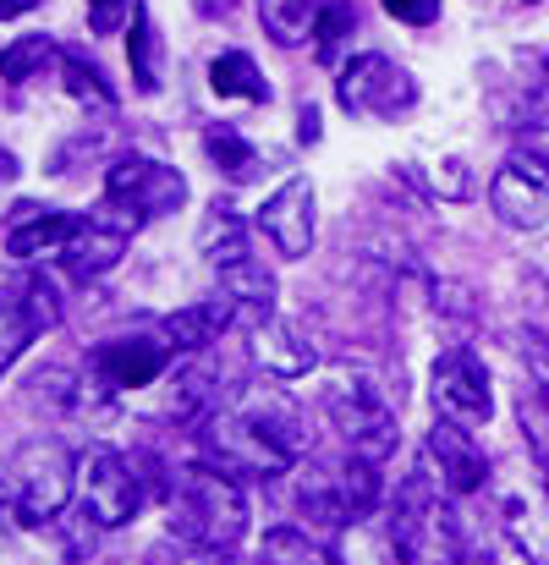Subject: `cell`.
<instances>
[{
  "instance_id": "1",
  "label": "cell",
  "mask_w": 549,
  "mask_h": 565,
  "mask_svg": "<svg viewBox=\"0 0 549 565\" xmlns=\"http://www.w3.org/2000/svg\"><path fill=\"white\" fill-rule=\"evenodd\" d=\"M198 445L203 456L231 472V478H281V472H297V461L308 456V423L297 412V401L281 390V384H242L225 406H214L203 423H198Z\"/></svg>"
},
{
  "instance_id": "2",
  "label": "cell",
  "mask_w": 549,
  "mask_h": 565,
  "mask_svg": "<svg viewBox=\"0 0 549 565\" xmlns=\"http://www.w3.org/2000/svg\"><path fill=\"white\" fill-rule=\"evenodd\" d=\"M166 511H171V533L187 544H209V550H236L247 533V500L242 483L231 472H220L214 461H187L171 472L166 489Z\"/></svg>"
},
{
  "instance_id": "3",
  "label": "cell",
  "mask_w": 549,
  "mask_h": 565,
  "mask_svg": "<svg viewBox=\"0 0 549 565\" xmlns=\"http://www.w3.org/2000/svg\"><path fill=\"white\" fill-rule=\"evenodd\" d=\"M401 555L412 565H462L473 555V539L462 527V511L451 505V494L418 467L412 478H401L390 511H384Z\"/></svg>"
},
{
  "instance_id": "4",
  "label": "cell",
  "mask_w": 549,
  "mask_h": 565,
  "mask_svg": "<svg viewBox=\"0 0 549 565\" xmlns=\"http://www.w3.org/2000/svg\"><path fill=\"white\" fill-rule=\"evenodd\" d=\"M72 494H77V456L50 434L22 439L0 461V500H11L28 516H61Z\"/></svg>"
},
{
  "instance_id": "5",
  "label": "cell",
  "mask_w": 549,
  "mask_h": 565,
  "mask_svg": "<svg viewBox=\"0 0 549 565\" xmlns=\"http://www.w3.org/2000/svg\"><path fill=\"white\" fill-rule=\"evenodd\" d=\"M379 461L352 456L347 467H303L297 461V511L319 533H341L347 522L368 516L379 505Z\"/></svg>"
},
{
  "instance_id": "6",
  "label": "cell",
  "mask_w": 549,
  "mask_h": 565,
  "mask_svg": "<svg viewBox=\"0 0 549 565\" xmlns=\"http://www.w3.org/2000/svg\"><path fill=\"white\" fill-rule=\"evenodd\" d=\"M144 511V472L110 445H88L77 456V516L94 527H127Z\"/></svg>"
},
{
  "instance_id": "7",
  "label": "cell",
  "mask_w": 549,
  "mask_h": 565,
  "mask_svg": "<svg viewBox=\"0 0 549 565\" xmlns=\"http://www.w3.org/2000/svg\"><path fill=\"white\" fill-rule=\"evenodd\" d=\"M325 417H330V428L347 439V450L363 456V461H384V456L395 450V439H401L395 406H390V395H384L373 379H358V374L336 379L330 395H325Z\"/></svg>"
},
{
  "instance_id": "8",
  "label": "cell",
  "mask_w": 549,
  "mask_h": 565,
  "mask_svg": "<svg viewBox=\"0 0 549 565\" xmlns=\"http://www.w3.org/2000/svg\"><path fill=\"white\" fill-rule=\"evenodd\" d=\"M336 99H341V110H352V116L390 121V116H401V110L418 105V77H412L407 66H395L390 55H373V50H368V55L341 66Z\"/></svg>"
},
{
  "instance_id": "9",
  "label": "cell",
  "mask_w": 549,
  "mask_h": 565,
  "mask_svg": "<svg viewBox=\"0 0 549 565\" xmlns=\"http://www.w3.org/2000/svg\"><path fill=\"white\" fill-rule=\"evenodd\" d=\"M177 347L171 341H149V335H122L88 352V379L77 384V406L88 395H122V390H144L171 369Z\"/></svg>"
},
{
  "instance_id": "10",
  "label": "cell",
  "mask_w": 549,
  "mask_h": 565,
  "mask_svg": "<svg viewBox=\"0 0 549 565\" xmlns=\"http://www.w3.org/2000/svg\"><path fill=\"white\" fill-rule=\"evenodd\" d=\"M105 198L144 225V220H160V214L182 209L187 177L166 160H149V154H116L110 171H105Z\"/></svg>"
},
{
  "instance_id": "11",
  "label": "cell",
  "mask_w": 549,
  "mask_h": 565,
  "mask_svg": "<svg viewBox=\"0 0 549 565\" xmlns=\"http://www.w3.org/2000/svg\"><path fill=\"white\" fill-rule=\"evenodd\" d=\"M429 395H434V412L445 423H462V428H484L495 417V395H489V374L478 363V352L467 347H451L434 358V374H429Z\"/></svg>"
},
{
  "instance_id": "12",
  "label": "cell",
  "mask_w": 549,
  "mask_h": 565,
  "mask_svg": "<svg viewBox=\"0 0 549 565\" xmlns=\"http://www.w3.org/2000/svg\"><path fill=\"white\" fill-rule=\"evenodd\" d=\"M489 209H495V220L511 225V231L545 225V214H549V154L545 149H517V154L495 171Z\"/></svg>"
},
{
  "instance_id": "13",
  "label": "cell",
  "mask_w": 549,
  "mask_h": 565,
  "mask_svg": "<svg viewBox=\"0 0 549 565\" xmlns=\"http://www.w3.org/2000/svg\"><path fill=\"white\" fill-rule=\"evenodd\" d=\"M61 319L55 286L44 275H17L11 286H0V374Z\"/></svg>"
},
{
  "instance_id": "14",
  "label": "cell",
  "mask_w": 549,
  "mask_h": 565,
  "mask_svg": "<svg viewBox=\"0 0 549 565\" xmlns=\"http://www.w3.org/2000/svg\"><path fill=\"white\" fill-rule=\"evenodd\" d=\"M418 467H423V472H429V478L451 494V500H467V494H478V489L489 483V461H484V450H478L473 428L445 423V417L429 428Z\"/></svg>"
},
{
  "instance_id": "15",
  "label": "cell",
  "mask_w": 549,
  "mask_h": 565,
  "mask_svg": "<svg viewBox=\"0 0 549 565\" xmlns=\"http://www.w3.org/2000/svg\"><path fill=\"white\" fill-rule=\"evenodd\" d=\"M133 231H138V220L105 198V209H99V214L77 220V231H72V236H66V247H61V264H66L77 280H99L105 269H116V264H122V253H127Z\"/></svg>"
},
{
  "instance_id": "16",
  "label": "cell",
  "mask_w": 549,
  "mask_h": 565,
  "mask_svg": "<svg viewBox=\"0 0 549 565\" xmlns=\"http://www.w3.org/2000/svg\"><path fill=\"white\" fill-rule=\"evenodd\" d=\"M77 539L55 516H28L0 500V565H72Z\"/></svg>"
},
{
  "instance_id": "17",
  "label": "cell",
  "mask_w": 549,
  "mask_h": 565,
  "mask_svg": "<svg viewBox=\"0 0 549 565\" xmlns=\"http://www.w3.org/2000/svg\"><path fill=\"white\" fill-rule=\"evenodd\" d=\"M258 225L286 258H303L314 247V188H308V177H292L270 192V203L258 209Z\"/></svg>"
},
{
  "instance_id": "18",
  "label": "cell",
  "mask_w": 549,
  "mask_h": 565,
  "mask_svg": "<svg viewBox=\"0 0 549 565\" xmlns=\"http://www.w3.org/2000/svg\"><path fill=\"white\" fill-rule=\"evenodd\" d=\"M77 231V214H61V209H39V203H17L6 231H0V247L11 258H61L66 236Z\"/></svg>"
},
{
  "instance_id": "19",
  "label": "cell",
  "mask_w": 549,
  "mask_h": 565,
  "mask_svg": "<svg viewBox=\"0 0 549 565\" xmlns=\"http://www.w3.org/2000/svg\"><path fill=\"white\" fill-rule=\"evenodd\" d=\"M231 330H242V308L231 302V297H203V302H187L177 308L166 324H160V335L177 347V352H209V347H220V335H231Z\"/></svg>"
},
{
  "instance_id": "20",
  "label": "cell",
  "mask_w": 549,
  "mask_h": 565,
  "mask_svg": "<svg viewBox=\"0 0 549 565\" xmlns=\"http://www.w3.org/2000/svg\"><path fill=\"white\" fill-rule=\"evenodd\" d=\"M253 358L264 363L270 379H303L319 363V352L303 341V330H297L292 319H264V324L253 330Z\"/></svg>"
},
{
  "instance_id": "21",
  "label": "cell",
  "mask_w": 549,
  "mask_h": 565,
  "mask_svg": "<svg viewBox=\"0 0 549 565\" xmlns=\"http://www.w3.org/2000/svg\"><path fill=\"white\" fill-rule=\"evenodd\" d=\"M500 527L511 539V550L528 565H549V494H511L500 511Z\"/></svg>"
},
{
  "instance_id": "22",
  "label": "cell",
  "mask_w": 549,
  "mask_h": 565,
  "mask_svg": "<svg viewBox=\"0 0 549 565\" xmlns=\"http://www.w3.org/2000/svg\"><path fill=\"white\" fill-rule=\"evenodd\" d=\"M198 253H203V264H209L214 275L231 269V264H242V258H253V242H247L242 214H231L225 203H214V209L203 214V225H198Z\"/></svg>"
},
{
  "instance_id": "23",
  "label": "cell",
  "mask_w": 549,
  "mask_h": 565,
  "mask_svg": "<svg viewBox=\"0 0 549 565\" xmlns=\"http://www.w3.org/2000/svg\"><path fill=\"white\" fill-rule=\"evenodd\" d=\"M341 565H412L401 555V544H395V533H390V522L384 516H358V522H347L341 533Z\"/></svg>"
},
{
  "instance_id": "24",
  "label": "cell",
  "mask_w": 549,
  "mask_h": 565,
  "mask_svg": "<svg viewBox=\"0 0 549 565\" xmlns=\"http://www.w3.org/2000/svg\"><path fill=\"white\" fill-rule=\"evenodd\" d=\"M127 66H133V83L138 94H160V28L149 17V6H133V22H127Z\"/></svg>"
},
{
  "instance_id": "25",
  "label": "cell",
  "mask_w": 549,
  "mask_h": 565,
  "mask_svg": "<svg viewBox=\"0 0 549 565\" xmlns=\"http://www.w3.org/2000/svg\"><path fill=\"white\" fill-rule=\"evenodd\" d=\"M209 88L220 99H258V105H270V83L258 77L253 55H242V50H225V55L209 61Z\"/></svg>"
},
{
  "instance_id": "26",
  "label": "cell",
  "mask_w": 549,
  "mask_h": 565,
  "mask_svg": "<svg viewBox=\"0 0 549 565\" xmlns=\"http://www.w3.org/2000/svg\"><path fill=\"white\" fill-rule=\"evenodd\" d=\"M203 154H209L214 171L231 177V182H253V177H258V149H253L231 121H214V127L203 132Z\"/></svg>"
},
{
  "instance_id": "27",
  "label": "cell",
  "mask_w": 549,
  "mask_h": 565,
  "mask_svg": "<svg viewBox=\"0 0 549 565\" xmlns=\"http://www.w3.org/2000/svg\"><path fill=\"white\" fill-rule=\"evenodd\" d=\"M319 6L325 0H258V22H264V33L275 39V44H303L308 33H314V22H319Z\"/></svg>"
},
{
  "instance_id": "28",
  "label": "cell",
  "mask_w": 549,
  "mask_h": 565,
  "mask_svg": "<svg viewBox=\"0 0 549 565\" xmlns=\"http://www.w3.org/2000/svg\"><path fill=\"white\" fill-rule=\"evenodd\" d=\"M258 561L264 565H341V555H325L303 527H270Z\"/></svg>"
},
{
  "instance_id": "29",
  "label": "cell",
  "mask_w": 549,
  "mask_h": 565,
  "mask_svg": "<svg viewBox=\"0 0 549 565\" xmlns=\"http://www.w3.org/2000/svg\"><path fill=\"white\" fill-rule=\"evenodd\" d=\"M61 61V50L44 39V33H22L0 50V77L6 83H28V77H44V66Z\"/></svg>"
},
{
  "instance_id": "30",
  "label": "cell",
  "mask_w": 549,
  "mask_h": 565,
  "mask_svg": "<svg viewBox=\"0 0 549 565\" xmlns=\"http://www.w3.org/2000/svg\"><path fill=\"white\" fill-rule=\"evenodd\" d=\"M61 77H66V94L72 99H83V105H94V110H116V94H110V83H105V72L94 66V61H83L77 50H66L61 55Z\"/></svg>"
},
{
  "instance_id": "31",
  "label": "cell",
  "mask_w": 549,
  "mask_h": 565,
  "mask_svg": "<svg viewBox=\"0 0 549 565\" xmlns=\"http://www.w3.org/2000/svg\"><path fill=\"white\" fill-rule=\"evenodd\" d=\"M352 33H358V11H352L347 0H325V6H319V22H314V50H319V61H336Z\"/></svg>"
},
{
  "instance_id": "32",
  "label": "cell",
  "mask_w": 549,
  "mask_h": 565,
  "mask_svg": "<svg viewBox=\"0 0 549 565\" xmlns=\"http://www.w3.org/2000/svg\"><path fill=\"white\" fill-rule=\"evenodd\" d=\"M149 565H236L231 550H209V544H187V539H166V544H155L149 550Z\"/></svg>"
},
{
  "instance_id": "33",
  "label": "cell",
  "mask_w": 549,
  "mask_h": 565,
  "mask_svg": "<svg viewBox=\"0 0 549 565\" xmlns=\"http://www.w3.org/2000/svg\"><path fill=\"white\" fill-rule=\"evenodd\" d=\"M395 22H412V28H429L440 17V0H379Z\"/></svg>"
},
{
  "instance_id": "34",
  "label": "cell",
  "mask_w": 549,
  "mask_h": 565,
  "mask_svg": "<svg viewBox=\"0 0 549 565\" xmlns=\"http://www.w3.org/2000/svg\"><path fill=\"white\" fill-rule=\"evenodd\" d=\"M127 17H133V0H88V22H94V33H116Z\"/></svg>"
},
{
  "instance_id": "35",
  "label": "cell",
  "mask_w": 549,
  "mask_h": 565,
  "mask_svg": "<svg viewBox=\"0 0 549 565\" xmlns=\"http://www.w3.org/2000/svg\"><path fill=\"white\" fill-rule=\"evenodd\" d=\"M434 192H440V198H467V171H462V160H440Z\"/></svg>"
},
{
  "instance_id": "36",
  "label": "cell",
  "mask_w": 549,
  "mask_h": 565,
  "mask_svg": "<svg viewBox=\"0 0 549 565\" xmlns=\"http://www.w3.org/2000/svg\"><path fill=\"white\" fill-rule=\"evenodd\" d=\"M297 121H303V127H297V138H303V143H319V110H314V105H303V116H297Z\"/></svg>"
},
{
  "instance_id": "37",
  "label": "cell",
  "mask_w": 549,
  "mask_h": 565,
  "mask_svg": "<svg viewBox=\"0 0 549 565\" xmlns=\"http://www.w3.org/2000/svg\"><path fill=\"white\" fill-rule=\"evenodd\" d=\"M33 6H39V0H0V22H6V17H22V11H33Z\"/></svg>"
},
{
  "instance_id": "38",
  "label": "cell",
  "mask_w": 549,
  "mask_h": 565,
  "mask_svg": "<svg viewBox=\"0 0 549 565\" xmlns=\"http://www.w3.org/2000/svg\"><path fill=\"white\" fill-rule=\"evenodd\" d=\"M17 177V154L11 149H0V182H11Z\"/></svg>"
},
{
  "instance_id": "39",
  "label": "cell",
  "mask_w": 549,
  "mask_h": 565,
  "mask_svg": "<svg viewBox=\"0 0 549 565\" xmlns=\"http://www.w3.org/2000/svg\"><path fill=\"white\" fill-rule=\"evenodd\" d=\"M545 494H549V456H545Z\"/></svg>"
}]
</instances>
